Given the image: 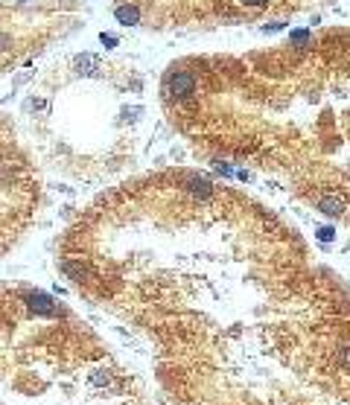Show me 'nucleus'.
<instances>
[{"mask_svg":"<svg viewBox=\"0 0 350 405\" xmlns=\"http://www.w3.org/2000/svg\"><path fill=\"white\" fill-rule=\"evenodd\" d=\"M117 18H120L123 24H137V21H140V9H137L134 3H131V6H120V9H117Z\"/></svg>","mask_w":350,"mask_h":405,"instance_id":"f257e3e1","label":"nucleus"},{"mask_svg":"<svg viewBox=\"0 0 350 405\" xmlns=\"http://www.w3.org/2000/svg\"><path fill=\"white\" fill-rule=\"evenodd\" d=\"M30 300H32V309L38 312V315H53V312H56V309H53V303H50L44 295H32Z\"/></svg>","mask_w":350,"mask_h":405,"instance_id":"f03ea898","label":"nucleus"},{"mask_svg":"<svg viewBox=\"0 0 350 405\" xmlns=\"http://www.w3.org/2000/svg\"><path fill=\"white\" fill-rule=\"evenodd\" d=\"M339 365H342V368H350V347H345V350L339 353Z\"/></svg>","mask_w":350,"mask_h":405,"instance_id":"7ed1b4c3","label":"nucleus"}]
</instances>
